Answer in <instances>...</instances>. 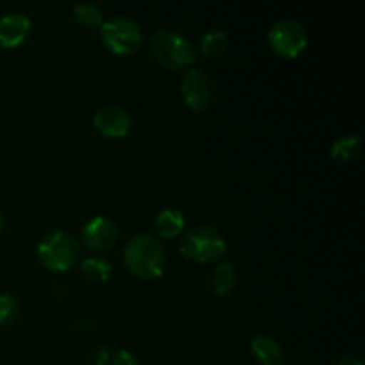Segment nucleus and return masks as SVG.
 Segmentation results:
<instances>
[{
	"label": "nucleus",
	"mask_w": 365,
	"mask_h": 365,
	"mask_svg": "<svg viewBox=\"0 0 365 365\" xmlns=\"http://www.w3.org/2000/svg\"><path fill=\"white\" fill-rule=\"evenodd\" d=\"M182 255L198 264L217 262L227 253V241L214 227H196L185 232L178 245Z\"/></svg>",
	"instance_id": "obj_2"
},
{
	"label": "nucleus",
	"mask_w": 365,
	"mask_h": 365,
	"mask_svg": "<svg viewBox=\"0 0 365 365\" xmlns=\"http://www.w3.org/2000/svg\"><path fill=\"white\" fill-rule=\"evenodd\" d=\"M81 271L86 280L91 282V284H103V282L109 280L113 267L107 260L100 259V257H88V259L82 260Z\"/></svg>",
	"instance_id": "obj_16"
},
{
	"label": "nucleus",
	"mask_w": 365,
	"mask_h": 365,
	"mask_svg": "<svg viewBox=\"0 0 365 365\" xmlns=\"http://www.w3.org/2000/svg\"><path fill=\"white\" fill-rule=\"evenodd\" d=\"M252 353L257 362L262 365H282L284 364V349L277 339L269 335H259L252 341Z\"/></svg>",
	"instance_id": "obj_11"
},
{
	"label": "nucleus",
	"mask_w": 365,
	"mask_h": 365,
	"mask_svg": "<svg viewBox=\"0 0 365 365\" xmlns=\"http://www.w3.org/2000/svg\"><path fill=\"white\" fill-rule=\"evenodd\" d=\"M93 125L106 138H123L130 132L132 118L123 107L106 106L93 116Z\"/></svg>",
	"instance_id": "obj_9"
},
{
	"label": "nucleus",
	"mask_w": 365,
	"mask_h": 365,
	"mask_svg": "<svg viewBox=\"0 0 365 365\" xmlns=\"http://www.w3.org/2000/svg\"><path fill=\"white\" fill-rule=\"evenodd\" d=\"M267 41L274 53L292 59L307 48L309 34L302 21L294 20V18H282L271 25L269 32H267Z\"/></svg>",
	"instance_id": "obj_6"
},
{
	"label": "nucleus",
	"mask_w": 365,
	"mask_h": 365,
	"mask_svg": "<svg viewBox=\"0 0 365 365\" xmlns=\"http://www.w3.org/2000/svg\"><path fill=\"white\" fill-rule=\"evenodd\" d=\"M31 20L27 14L7 13L0 18V45L4 48H16L27 39Z\"/></svg>",
	"instance_id": "obj_10"
},
{
	"label": "nucleus",
	"mask_w": 365,
	"mask_h": 365,
	"mask_svg": "<svg viewBox=\"0 0 365 365\" xmlns=\"http://www.w3.org/2000/svg\"><path fill=\"white\" fill-rule=\"evenodd\" d=\"M20 314V303L14 296L0 294V327L11 324L18 319Z\"/></svg>",
	"instance_id": "obj_18"
},
{
	"label": "nucleus",
	"mask_w": 365,
	"mask_h": 365,
	"mask_svg": "<svg viewBox=\"0 0 365 365\" xmlns=\"http://www.w3.org/2000/svg\"><path fill=\"white\" fill-rule=\"evenodd\" d=\"M185 227V217L182 210L177 209H164L157 214L153 221L155 234L163 239H175L182 234Z\"/></svg>",
	"instance_id": "obj_12"
},
{
	"label": "nucleus",
	"mask_w": 365,
	"mask_h": 365,
	"mask_svg": "<svg viewBox=\"0 0 365 365\" xmlns=\"http://www.w3.org/2000/svg\"><path fill=\"white\" fill-rule=\"evenodd\" d=\"M2 230H4V216L2 212H0V234H2Z\"/></svg>",
	"instance_id": "obj_22"
},
{
	"label": "nucleus",
	"mask_w": 365,
	"mask_h": 365,
	"mask_svg": "<svg viewBox=\"0 0 365 365\" xmlns=\"http://www.w3.org/2000/svg\"><path fill=\"white\" fill-rule=\"evenodd\" d=\"M180 93L192 110H203L212 98V82L205 71L191 68L182 77Z\"/></svg>",
	"instance_id": "obj_7"
},
{
	"label": "nucleus",
	"mask_w": 365,
	"mask_h": 365,
	"mask_svg": "<svg viewBox=\"0 0 365 365\" xmlns=\"http://www.w3.org/2000/svg\"><path fill=\"white\" fill-rule=\"evenodd\" d=\"M81 239L91 252H107L118 241V227L109 217L96 216L84 225Z\"/></svg>",
	"instance_id": "obj_8"
},
{
	"label": "nucleus",
	"mask_w": 365,
	"mask_h": 365,
	"mask_svg": "<svg viewBox=\"0 0 365 365\" xmlns=\"http://www.w3.org/2000/svg\"><path fill=\"white\" fill-rule=\"evenodd\" d=\"M38 259L46 269L68 271L81 259V242L70 232L56 230L39 242Z\"/></svg>",
	"instance_id": "obj_4"
},
{
	"label": "nucleus",
	"mask_w": 365,
	"mask_h": 365,
	"mask_svg": "<svg viewBox=\"0 0 365 365\" xmlns=\"http://www.w3.org/2000/svg\"><path fill=\"white\" fill-rule=\"evenodd\" d=\"M150 50L163 66L170 70L191 66L196 61V50L187 38L170 29H159L150 38Z\"/></svg>",
	"instance_id": "obj_3"
},
{
	"label": "nucleus",
	"mask_w": 365,
	"mask_h": 365,
	"mask_svg": "<svg viewBox=\"0 0 365 365\" xmlns=\"http://www.w3.org/2000/svg\"><path fill=\"white\" fill-rule=\"evenodd\" d=\"M337 365H362V362H360V360L356 359V356L348 355V356H344V359H342Z\"/></svg>",
	"instance_id": "obj_21"
},
{
	"label": "nucleus",
	"mask_w": 365,
	"mask_h": 365,
	"mask_svg": "<svg viewBox=\"0 0 365 365\" xmlns=\"http://www.w3.org/2000/svg\"><path fill=\"white\" fill-rule=\"evenodd\" d=\"M109 365H139L138 359L134 356V353L127 351V349H121L116 351L114 355H110Z\"/></svg>",
	"instance_id": "obj_19"
},
{
	"label": "nucleus",
	"mask_w": 365,
	"mask_h": 365,
	"mask_svg": "<svg viewBox=\"0 0 365 365\" xmlns=\"http://www.w3.org/2000/svg\"><path fill=\"white\" fill-rule=\"evenodd\" d=\"M100 38L103 45L114 53L130 56L143 45V29L134 18L113 16L100 27Z\"/></svg>",
	"instance_id": "obj_5"
},
{
	"label": "nucleus",
	"mask_w": 365,
	"mask_h": 365,
	"mask_svg": "<svg viewBox=\"0 0 365 365\" xmlns=\"http://www.w3.org/2000/svg\"><path fill=\"white\" fill-rule=\"evenodd\" d=\"M123 260L134 277L141 280H155L164 273L166 252L153 235L138 234L125 245Z\"/></svg>",
	"instance_id": "obj_1"
},
{
	"label": "nucleus",
	"mask_w": 365,
	"mask_h": 365,
	"mask_svg": "<svg viewBox=\"0 0 365 365\" xmlns=\"http://www.w3.org/2000/svg\"><path fill=\"white\" fill-rule=\"evenodd\" d=\"M210 285H212V291L217 296H228L237 285V269L234 267V264L230 262H221L216 269L212 271V277H210Z\"/></svg>",
	"instance_id": "obj_14"
},
{
	"label": "nucleus",
	"mask_w": 365,
	"mask_h": 365,
	"mask_svg": "<svg viewBox=\"0 0 365 365\" xmlns=\"http://www.w3.org/2000/svg\"><path fill=\"white\" fill-rule=\"evenodd\" d=\"M73 18L78 25L86 29L102 27L103 11L98 4L95 2H78L73 6Z\"/></svg>",
	"instance_id": "obj_15"
},
{
	"label": "nucleus",
	"mask_w": 365,
	"mask_h": 365,
	"mask_svg": "<svg viewBox=\"0 0 365 365\" xmlns=\"http://www.w3.org/2000/svg\"><path fill=\"white\" fill-rule=\"evenodd\" d=\"M228 48V36L223 31H209L200 41V50L205 57H220Z\"/></svg>",
	"instance_id": "obj_17"
},
{
	"label": "nucleus",
	"mask_w": 365,
	"mask_h": 365,
	"mask_svg": "<svg viewBox=\"0 0 365 365\" xmlns=\"http://www.w3.org/2000/svg\"><path fill=\"white\" fill-rule=\"evenodd\" d=\"M110 353L106 348H98L93 353V365H109Z\"/></svg>",
	"instance_id": "obj_20"
},
{
	"label": "nucleus",
	"mask_w": 365,
	"mask_h": 365,
	"mask_svg": "<svg viewBox=\"0 0 365 365\" xmlns=\"http://www.w3.org/2000/svg\"><path fill=\"white\" fill-rule=\"evenodd\" d=\"M362 152V138L356 134H346L335 139L330 148V157L335 163H351Z\"/></svg>",
	"instance_id": "obj_13"
}]
</instances>
